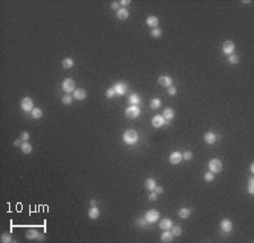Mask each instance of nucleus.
I'll return each instance as SVG.
<instances>
[{
    "label": "nucleus",
    "mask_w": 254,
    "mask_h": 243,
    "mask_svg": "<svg viewBox=\"0 0 254 243\" xmlns=\"http://www.w3.org/2000/svg\"><path fill=\"white\" fill-rule=\"evenodd\" d=\"M139 139L138 132L133 129H128L123 134V141L128 145H135Z\"/></svg>",
    "instance_id": "f257e3e1"
},
{
    "label": "nucleus",
    "mask_w": 254,
    "mask_h": 243,
    "mask_svg": "<svg viewBox=\"0 0 254 243\" xmlns=\"http://www.w3.org/2000/svg\"><path fill=\"white\" fill-rule=\"evenodd\" d=\"M209 169L212 173H218L223 169V163L219 158H212L209 162Z\"/></svg>",
    "instance_id": "f03ea898"
},
{
    "label": "nucleus",
    "mask_w": 254,
    "mask_h": 243,
    "mask_svg": "<svg viewBox=\"0 0 254 243\" xmlns=\"http://www.w3.org/2000/svg\"><path fill=\"white\" fill-rule=\"evenodd\" d=\"M139 114H140V109L138 107V105H131V106L127 107V110H125V115L129 119L138 118Z\"/></svg>",
    "instance_id": "7ed1b4c3"
},
{
    "label": "nucleus",
    "mask_w": 254,
    "mask_h": 243,
    "mask_svg": "<svg viewBox=\"0 0 254 243\" xmlns=\"http://www.w3.org/2000/svg\"><path fill=\"white\" fill-rule=\"evenodd\" d=\"M75 87H76V83L75 80L71 78H67L62 81V88L66 93H71L75 92Z\"/></svg>",
    "instance_id": "20e7f679"
},
{
    "label": "nucleus",
    "mask_w": 254,
    "mask_h": 243,
    "mask_svg": "<svg viewBox=\"0 0 254 243\" xmlns=\"http://www.w3.org/2000/svg\"><path fill=\"white\" fill-rule=\"evenodd\" d=\"M33 106H34V103H33V100H32L31 97H24L22 101H20V107H22L25 112L32 111V110H33Z\"/></svg>",
    "instance_id": "39448f33"
},
{
    "label": "nucleus",
    "mask_w": 254,
    "mask_h": 243,
    "mask_svg": "<svg viewBox=\"0 0 254 243\" xmlns=\"http://www.w3.org/2000/svg\"><path fill=\"white\" fill-rule=\"evenodd\" d=\"M145 217H146L148 223H155L159 218V213H158L157 210H155V209H150V210H148L146 213Z\"/></svg>",
    "instance_id": "423d86ee"
},
{
    "label": "nucleus",
    "mask_w": 254,
    "mask_h": 243,
    "mask_svg": "<svg viewBox=\"0 0 254 243\" xmlns=\"http://www.w3.org/2000/svg\"><path fill=\"white\" fill-rule=\"evenodd\" d=\"M158 83L160 86H163V87H171L172 84H173V80L172 78L169 77V76H166V75H162V76H159V78H158Z\"/></svg>",
    "instance_id": "0eeeda50"
},
{
    "label": "nucleus",
    "mask_w": 254,
    "mask_h": 243,
    "mask_svg": "<svg viewBox=\"0 0 254 243\" xmlns=\"http://www.w3.org/2000/svg\"><path fill=\"white\" fill-rule=\"evenodd\" d=\"M235 50V44H234V42H231V41H226L225 43L223 44V52L225 53V54H231Z\"/></svg>",
    "instance_id": "6e6552de"
},
{
    "label": "nucleus",
    "mask_w": 254,
    "mask_h": 243,
    "mask_svg": "<svg viewBox=\"0 0 254 243\" xmlns=\"http://www.w3.org/2000/svg\"><path fill=\"white\" fill-rule=\"evenodd\" d=\"M165 122L166 121H165V118L163 115H155L152 119V124L154 128H160V127H163Z\"/></svg>",
    "instance_id": "1a4fd4ad"
},
{
    "label": "nucleus",
    "mask_w": 254,
    "mask_h": 243,
    "mask_svg": "<svg viewBox=\"0 0 254 243\" xmlns=\"http://www.w3.org/2000/svg\"><path fill=\"white\" fill-rule=\"evenodd\" d=\"M182 154L180 152H173L171 155H169V163L173 164V165H176L179 164L182 161Z\"/></svg>",
    "instance_id": "9d476101"
},
{
    "label": "nucleus",
    "mask_w": 254,
    "mask_h": 243,
    "mask_svg": "<svg viewBox=\"0 0 254 243\" xmlns=\"http://www.w3.org/2000/svg\"><path fill=\"white\" fill-rule=\"evenodd\" d=\"M114 90H115L116 95H124L128 90V86L123 83H118L114 85Z\"/></svg>",
    "instance_id": "9b49d317"
},
{
    "label": "nucleus",
    "mask_w": 254,
    "mask_h": 243,
    "mask_svg": "<svg viewBox=\"0 0 254 243\" xmlns=\"http://www.w3.org/2000/svg\"><path fill=\"white\" fill-rule=\"evenodd\" d=\"M220 228L225 233H229L233 230V224H231V222L229 220H221V223H220Z\"/></svg>",
    "instance_id": "f8f14e48"
},
{
    "label": "nucleus",
    "mask_w": 254,
    "mask_h": 243,
    "mask_svg": "<svg viewBox=\"0 0 254 243\" xmlns=\"http://www.w3.org/2000/svg\"><path fill=\"white\" fill-rule=\"evenodd\" d=\"M173 226V222L169 220V218H164L162 222H159V227L164 230V231H168L172 228Z\"/></svg>",
    "instance_id": "ddd939ff"
},
{
    "label": "nucleus",
    "mask_w": 254,
    "mask_h": 243,
    "mask_svg": "<svg viewBox=\"0 0 254 243\" xmlns=\"http://www.w3.org/2000/svg\"><path fill=\"white\" fill-rule=\"evenodd\" d=\"M86 90H83V88H77L73 92V98L78 100V101H81V100H85L86 98Z\"/></svg>",
    "instance_id": "4468645a"
},
{
    "label": "nucleus",
    "mask_w": 254,
    "mask_h": 243,
    "mask_svg": "<svg viewBox=\"0 0 254 243\" xmlns=\"http://www.w3.org/2000/svg\"><path fill=\"white\" fill-rule=\"evenodd\" d=\"M173 236H174V235L172 234V232L166 231L160 235V241H162V242H165V243H169L173 241Z\"/></svg>",
    "instance_id": "2eb2a0df"
},
{
    "label": "nucleus",
    "mask_w": 254,
    "mask_h": 243,
    "mask_svg": "<svg viewBox=\"0 0 254 243\" xmlns=\"http://www.w3.org/2000/svg\"><path fill=\"white\" fill-rule=\"evenodd\" d=\"M158 18L156 16H149L147 18L146 21V24L149 26V27H152V28H156L158 26Z\"/></svg>",
    "instance_id": "dca6fc26"
},
{
    "label": "nucleus",
    "mask_w": 254,
    "mask_h": 243,
    "mask_svg": "<svg viewBox=\"0 0 254 243\" xmlns=\"http://www.w3.org/2000/svg\"><path fill=\"white\" fill-rule=\"evenodd\" d=\"M100 209L97 208V207H90V209L88 210V216H89L90 220H96V218H98V216H100Z\"/></svg>",
    "instance_id": "f3484780"
},
{
    "label": "nucleus",
    "mask_w": 254,
    "mask_h": 243,
    "mask_svg": "<svg viewBox=\"0 0 254 243\" xmlns=\"http://www.w3.org/2000/svg\"><path fill=\"white\" fill-rule=\"evenodd\" d=\"M116 16H118L119 19H121V21H125L128 17H129V11L127 10L125 8H120L116 12Z\"/></svg>",
    "instance_id": "a211bd4d"
},
{
    "label": "nucleus",
    "mask_w": 254,
    "mask_h": 243,
    "mask_svg": "<svg viewBox=\"0 0 254 243\" xmlns=\"http://www.w3.org/2000/svg\"><path fill=\"white\" fill-rule=\"evenodd\" d=\"M192 211L191 209L189 208H181L179 210V216H180L182 220H185V218H189L190 216H191Z\"/></svg>",
    "instance_id": "6ab92c4d"
},
{
    "label": "nucleus",
    "mask_w": 254,
    "mask_h": 243,
    "mask_svg": "<svg viewBox=\"0 0 254 243\" xmlns=\"http://www.w3.org/2000/svg\"><path fill=\"white\" fill-rule=\"evenodd\" d=\"M204 141L207 142V144H209V145H211V144H214V141L217 140V137H216V135L214 134H212V132H207L206 135H204Z\"/></svg>",
    "instance_id": "aec40b11"
},
{
    "label": "nucleus",
    "mask_w": 254,
    "mask_h": 243,
    "mask_svg": "<svg viewBox=\"0 0 254 243\" xmlns=\"http://www.w3.org/2000/svg\"><path fill=\"white\" fill-rule=\"evenodd\" d=\"M145 186H146V188L149 191H154L155 188L157 186V184H156V181L154 180V179L149 178V179H147L146 182H145Z\"/></svg>",
    "instance_id": "412c9836"
},
{
    "label": "nucleus",
    "mask_w": 254,
    "mask_h": 243,
    "mask_svg": "<svg viewBox=\"0 0 254 243\" xmlns=\"http://www.w3.org/2000/svg\"><path fill=\"white\" fill-rule=\"evenodd\" d=\"M164 118H165V120H167V121H169V120H172V119L174 118L175 117V113L174 111L171 109V107H166L165 110H164Z\"/></svg>",
    "instance_id": "4be33fe9"
},
{
    "label": "nucleus",
    "mask_w": 254,
    "mask_h": 243,
    "mask_svg": "<svg viewBox=\"0 0 254 243\" xmlns=\"http://www.w3.org/2000/svg\"><path fill=\"white\" fill-rule=\"evenodd\" d=\"M20 148H22V152L24 154H31L33 148H32V145L28 142V141H24L22 145H20Z\"/></svg>",
    "instance_id": "5701e85b"
},
{
    "label": "nucleus",
    "mask_w": 254,
    "mask_h": 243,
    "mask_svg": "<svg viewBox=\"0 0 254 243\" xmlns=\"http://www.w3.org/2000/svg\"><path fill=\"white\" fill-rule=\"evenodd\" d=\"M26 237L28 240H35V239L40 237V233L35 230H28V231H26Z\"/></svg>",
    "instance_id": "b1692460"
},
{
    "label": "nucleus",
    "mask_w": 254,
    "mask_h": 243,
    "mask_svg": "<svg viewBox=\"0 0 254 243\" xmlns=\"http://www.w3.org/2000/svg\"><path fill=\"white\" fill-rule=\"evenodd\" d=\"M160 105H162V101L159 98H152V101L149 102V106L152 107V110H157L160 107Z\"/></svg>",
    "instance_id": "393cba45"
},
{
    "label": "nucleus",
    "mask_w": 254,
    "mask_h": 243,
    "mask_svg": "<svg viewBox=\"0 0 254 243\" xmlns=\"http://www.w3.org/2000/svg\"><path fill=\"white\" fill-rule=\"evenodd\" d=\"M128 101H129L130 104H132V105H137L139 102H140V97L138 94H131L129 96V98H128Z\"/></svg>",
    "instance_id": "a878e982"
},
{
    "label": "nucleus",
    "mask_w": 254,
    "mask_h": 243,
    "mask_svg": "<svg viewBox=\"0 0 254 243\" xmlns=\"http://www.w3.org/2000/svg\"><path fill=\"white\" fill-rule=\"evenodd\" d=\"M73 63H75L73 59H71V58H66V59L62 61V67L64 68V69H69V68L72 67Z\"/></svg>",
    "instance_id": "bb28decb"
},
{
    "label": "nucleus",
    "mask_w": 254,
    "mask_h": 243,
    "mask_svg": "<svg viewBox=\"0 0 254 243\" xmlns=\"http://www.w3.org/2000/svg\"><path fill=\"white\" fill-rule=\"evenodd\" d=\"M42 115H43V112H42V110L39 109V107H35L32 110V117L34 119H40L42 118Z\"/></svg>",
    "instance_id": "cd10ccee"
},
{
    "label": "nucleus",
    "mask_w": 254,
    "mask_h": 243,
    "mask_svg": "<svg viewBox=\"0 0 254 243\" xmlns=\"http://www.w3.org/2000/svg\"><path fill=\"white\" fill-rule=\"evenodd\" d=\"M11 241H12V236H11V234H9V233H4L1 235V242L9 243Z\"/></svg>",
    "instance_id": "c85d7f7f"
},
{
    "label": "nucleus",
    "mask_w": 254,
    "mask_h": 243,
    "mask_svg": "<svg viewBox=\"0 0 254 243\" xmlns=\"http://www.w3.org/2000/svg\"><path fill=\"white\" fill-rule=\"evenodd\" d=\"M152 37H155V39H158V37H160L162 36V29L160 28H152V32H150Z\"/></svg>",
    "instance_id": "c756f323"
},
{
    "label": "nucleus",
    "mask_w": 254,
    "mask_h": 243,
    "mask_svg": "<svg viewBox=\"0 0 254 243\" xmlns=\"http://www.w3.org/2000/svg\"><path fill=\"white\" fill-rule=\"evenodd\" d=\"M172 234L174 235V236H180L181 234H182V228H181L180 226H172Z\"/></svg>",
    "instance_id": "7c9ffc66"
},
{
    "label": "nucleus",
    "mask_w": 254,
    "mask_h": 243,
    "mask_svg": "<svg viewBox=\"0 0 254 243\" xmlns=\"http://www.w3.org/2000/svg\"><path fill=\"white\" fill-rule=\"evenodd\" d=\"M115 95H116V93H115V90H114V87L108 88V90H106V92H105V96H106L107 98H112V97H114Z\"/></svg>",
    "instance_id": "2f4dec72"
},
{
    "label": "nucleus",
    "mask_w": 254,
    "mask_h": 243,
    "mask_svg": "<svg viewBox=\"0 0 254 243\" xmlns=\"http://www.w3.org/2000/svg\"><path fill=\"white\" fill-rule=\"evenodd\" d=\"M214 174L210 171V172H207L206 174H204V181L206 182H211V181H214Z\"/></svg>",
    "instance_id": "473e14b6"
},
{
    "label": "nucleus",
    "mask_w": 254,
    "mask_h": 243,
    "mask_svg": "<svg viewBox=\"0 0 254 243\" xmlns=\"http://www.w3.org/2000/svg\"><path fill=\"white\" fill-rule=\"evenodd\" d=\"M71 102H72V97L70 95H64L62 97V103L64 104V105H69V104H71Z\"/></svg>",
    "instance_id": "72a5a7b5"
},
{
    "label": "nucleus",
    "mask_w": 254,
    "mask_h": 243,
    "mask_svg": "<svg viewBox=\"0 0 254 243\" xmlns=\"http://www.w3.org/2000/svg\"><path fill=\"white\" fill-rule=\"evenodd\" d=\"M228 61L231 62V63H237L238 62V57L236 56V54H229V57H228Z\"/></svg>",
    "instance_id": "f704fd0d"
},
{
    "label": "nucleus",
    "mask_w": 254,
    "mask_h": 243,
    "mask_svg": "<svg viewBox=\"0 0 254 243\" xmlns=\"http://www.w3.org/2000/svg\"><path fill=\"white\" fill-rule=\"evenodd\" d=\"M183 159H185V161H190V159H192V157H193V154H192L191 152H185L184 154H183Z\"/></svg>",
    "instance_id": "c9c22d12"
},
{
    "label": "nucleus",
    "mask_w": 254,
    "mask_h": 243,
    "mask_svg": "<svg viewBox=\"0 0 254 243\" xmlns=\"http://www.w3.org/2000/svg\"><path fill=\"white\" fill-rule=\"evenodd\" d=\"M137 224L139 226H141V227H143V226H146L147 224V220H146V217H143V218H139V220H137Z\"/></svg>",
    "instance_id": "e433bc0d"
},
{
    "label": "nucleus",
    "mask_w": 254,
    "mask_h": 243,
    "mask_svg": "<svg viewBox=\"0 0 254 243\" xmlns=\"http://www.w3.org/2000/svg\"><path fill=\"white\" fill-rule=\"evenodd\" d=\"M176 92H177V90H176V87H174V86H171V87H168V90H167V93L172 96H174L176 94Z\"/></svg>",
    "instance_id": "4c0bfd02"
},
{
    "label": "nucleus",
    "mask_w": 254,
    "mask_h": 243,
    "mask_svg": "<svg viewBox=\"0 0 254 243\" xmlns=\"http://www.w3.org/2000/svg\"><path fill=\"white\" fill-rule=\"evenodd\" d=\"M148 199H149L150 201H155V200H157V193H156V192H152V193H149Z\"/></svg>",
    "instance_id": "58836bf2"
},
{
    "label": "nucleus",
    "mask_w": 254,
    "mask_h": 243,
    "mask_svg": "<svg viewBox=\"0 0 254 243\" xmlns=\"http://www.w3.org/2000/svg\"><path fill=\"white\" fill-rule=\"evenodd\" d=\"M20 139L24 140V141L28 140V139H29V134H28L27 131H24V132L22 134V136H20Z\"/></svg>",
    "instance_id": "ea45409f"
},
{
    "label": "nucleus",
    "mask_w": 254,
    "mask_h": 243,
    "mask_svg": "<svg viewBox=\"0 0 254 243\" xmlns=\"http://www.w3.org/2000/svg\"><path fill=\"white\" fill-rule=\"evenodd\" d=\"M119 2L118 1H113L112 4H111V8H112V9H118L119 10Z\"/></svg>",
    "instance_id": "a19ab883"
},
{
    "label": "nucleus",
    "mask_w": 254,
    "mask_h": 243,
    "mask_svg": "<svg viewBox=\"0 0 254 243\" xmlns=\"http://www.w3.org/2000/svg\"><path fill=\"white\" fill-rule=\"evenodd\" d=\"M130 2H131L130 0H121V1H120V5H122V6H128V5H130Z\"/></svg>",
    "instance_id": "79ce46f5"
},
{
    "label": "nucleus",
    "mask_w": 254,
    "mask_h": 243,
    "mask_svg": "<svg viewBox=\"0 0 254 243\" xmlns=\"http://www.w3.org/2000/svg\"><path fill=\"white\" fill-rule=\"evenodd\" d=\"M247 191L250 195H254V186H248Z\"/></svg>",
    "instance_id": "37998d69"
},
{
    "label": "nucleus",
    "mask_w": 254,
    "mask_h": 243,
    "mask_svg": "<svg viewBox=\"0 0 254 243\" xmlns=\"http://www.w3.org/2000/svg\"><path fill=\"white\" fill-rule=\"evenodd\" d=\"M164 190H163V188H160V186H156L155 188V192L157 193V195H159V193H162Z\"/></svg>",
    "instance_id": "c03bdc74"
},
{
    "label": "nucleus",
    "mask_w": 254,
    "mask_h": 243,
    "mask_svg": "<svg viewBox=\"0 0 254 243\" xmlns=\"http://www.w3.org/2000/svg\"><path fill=\"white\" fill-rule=\"evenodd\" d=\"M14 145L16 147H18L19 145H22V139H20V140H19V139H16V140L14 141Z\"/></svg>",
    "instance_id": "a18cd8bd"
},
{
    "label": "nucleus",
    "mask_w": 254,
    "mask_h": 243,
    "mask_svg": "<svg viewBox=\"0 0 254 243\" xmlns=\"http://www.w3.org/2000/svg\"><path fill=\"white\" fill-rule=\"evenodd\" d=\"M248 186H254V178L253 176H251V178L248 179Z\"/></svg>",
    "instance_id": "49530a36"
},
{
    "label": "nucleus",
    "mask_w": 254,
    "mask_h": 243,
    "mask_svg": "<svg viewBox=\"0 0 254 243\" xmlns=\"http://www.w3.org/2000/svg\"><path fill=\"white\" fill-rule=\"evenodd\" d=\"M90 206H91V207H95V206H96V200H90Z\"/></svg>",
    "instance_id": "de8ad7c7"
},
{
    "label": "nucleus",
    "mask_w": 254,
    "mask_h": 243,
    "mask_svg": "<svg viewBox=\"0 0 254 243\" xmlns=\"http://www.w3.org/2000/svg\"><path fill=\"white\" fill-rule=\"evenodd\" d=\"M250 170H251V173L253 174V173H254V164L253 163L251 164V169H250Z\"/></svg>",
    "instance_id": "09e8293b"
},
{
    "label": "nucleus",
    "mask_w": 254,
    "mask_h": 243,
    "mask_svg": "<svg viewBox=\"0 0 254 243\" xmlns=\"http://www.w3.org/2000/svg\"><path fill=\"white\" fill-rule=\"evenodd\" d=\"M251 2H252L251 0H246V1H245V0H243V4H251Z\"/></svg>",
    "instance_id": "8fccbe9b"
}]
</instances>
